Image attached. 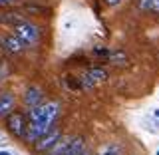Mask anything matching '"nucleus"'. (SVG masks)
<instances>
[{
	"instance_id": "15",
	"label": "nucleus",
	"mask_w": 159,
	"mask_h": 155,
	"mask_svg": "<svg viewBox=\"0 0 159 155\" xmlns=\"http://www.w3.org/2000/svg\"><path fill=\"white\" fill-rule=\"evenodd\" d=\"M0 155H10V153H6V151H0Z\"/></svg>"
},
{
	"instance_id": "4",
	"label": "nucleus",
	"mask_w": 159,
	"mask_h": 155,
	"mask_svg": "<svg viewBox=\"0 0 159 155\" xmlns=\"http://www.w3.org/2000/svg\"><path fill=\"white\" fill-rule=\"evenodd\" d=\"M107 78V74L103 72V70H99V68H96V70H89V72L86 74V76L82 78V84H84V88H93L96 84H99V82H103V80Z\"/></svg>"
},
{
	"instance_id": "10",
	"label": "nucleus",
	"mask_w": 159,
	"mask_h": 155,
	"mask_svg": "<svg viewBox=\"0 0 159 155\" xmlns=\"http://www.w3.org/2000/svg\"><path fill=\"white\" fill-rule=\"evenodd\" d=\"M102 155H121V147L116 145V143H113V145H107L106 149H103Z\"/></svg>"
},
{
	"instance_id": "3",
	"label": "nucleus",
	"mask_w": 159,
	"mask_h": 155,
	"mask_svg": "<svg viewBox=\"0 0 159 155\" xmlns=\"http://www.w3.org/2000/svg\"><path fill=\"white\" fill-rule=\"evenodd\" d=\"M60 137H62L60 129H52L50 133H46L44 137H40L38 141H36V149H38V151H42V153H46V151H50V149L60 141Z\"/></svg>"
},
{
	"instance_id": "14",
	"label": "nucleus",
	"mask_w": 159,
	"mask_h": 155,
	"mask_svg": "<svg viewBox=\"0 0 159 155\" xmlns=\"http://www.w3.org/2000/svg\"><path fill=\"white\" fill-rule=\"evenodd\" d=\"M14 0H0V6H8V4H12Z\"/></svg>"
},
{
	"instance_id": "11",
	"label": "nucleus",
	"mask_w": 159,
	"mask_h": 155,
	"mask_svg": "<svg viewBox=\"0 0 159 155\" xmlns=\"http://www.w3.org/2000/svg\"><path fill=\"white\" fill-rule=\"evenodd\" d=\"M139 8L141 10H151L153 8V0H139Z\"/></svg>"
},
{
	"instance_id": "13",
	"label": "nucleus",
	"mask_w": 159,
	"mask_h": 155,
	"mask_svg": "<svg viewBox=\"0 0 159 155\" xmlns=\"http://www.w3.org/2000/svg\"><path fill=\"white\" fill-rule=\"evenodd\" d=\"M153 12H159V0H153Z\"/></svg>"
},
{
	"instance_id": "5",
	"label": "nucleus",
	"mask_w": 159,
	"mask_h": 155,
	"mask_svg": "<svg viewBox=\"0 0 159 155\" xmlns=\"http://www.w3.org/2000/svg\"><path fill=\"white\" fill-rule=\"evenodd\" d=\"M42 89L36 88V86H30L26 89V93H24V103H26L28 107H38L40 103H42Z\"/></svg>"
},
{
	"instance_id": "7",
	"label": "nucleus",
	"mask_w": 159,
	"mask_h": 155,
	"mask_svg": "<svg viewBox=\"0 0 159 155\" xmlns=\"http://www.w3.org/2000/svg\"><path fill=\"white\" fill-rule=\"evenodd\" d=\"M24 46H26V44H24L18 36H6L4 38V48H6L8 52H22Z\"/></svg>"
},
{
	"instance_id": "2",
	"label": "nucleus",
	"mask_w": 159,
	"mask_h": 155,
	"mask_svg": "<svg viewBox=\"0 0 159 155\" xmlns=\"http://www.w3.org/2000/svg\"><path fill=\"white\" fill-rule=\"evenodd\" d=\"M6 123H8L10 131H12L16 137H26V131H28L26 117H24L20 112H12V113H8V119H6Z\"/></svg>"
},
{
	"instance_id": "12",
	"label": "nucleus",
	"mask_w": 159,
	"mask_h": 155,
	"mask_svg": "<svg viewBox=\"0 0 159 155\" xmlns=\"http://www.w3.org/2000/svg\"><path fill=\"white\" fill-rule=\"evenodd\" d=\"M123 0H106V4L107 6H117V4H121Z\"/></svg>"
},
{
	"instance_id": "8",
	"label": "nucleus",
	"mask_w": 159,
	"mask_h": 155,
	"mask_svg": "<svg viewBox=\"0 0 159 155\" xmlns=\"http://www.w3.org/2000/svg\"><path fill=\"white\" fill-rule=\"evenodd\" d=\"M12 107H14V96L12 93L0 96V117L6 116V113H12Z\"/></svg>"
},
{
	"instance_id": "9",
	"label": "nucleus",
	"mask_w": 159,
	"mask_h": 155,
	"mask_svg": "<svg viewBox=\"0 0 159 155\" xmlns=\"http://www.w3.org/2000/svg\"><path fill=\"white\" fill-rule=\"evenodd\" d=\"M70 141H72L70 137H60V141L50 149V151H46V155H64L66 149H68V145H70Z\"/></svg>"
},
{
	"instance_id": "6",
	"label": "nucleus",
	"mask_w": 159,
	"mask_h": 155,
	"mask_svg": "<svg viewBox=\"0 0 159 155\" xmlns=\"http://www.w3.org/2000/svg\"><path fill=\"white\" fill-rule=\"evenodd\" d=\"M64 155H88L84 139L82 137H74L72 141H70V145H68V149H66V153H64Z\"/></svg>"
},
{
	"instance_id": "1",
	"label": "nucleus",
	"mask_w": 159,
	"mask_h": 155,
	"mask_svg": "<svg viewBox=\"0 0 159 155\" xmlns=\"http://www.w3.org/2000/svg\"><path fill=\"white\" fill-rule=\"evenodd\" d=\"M16 36L22 40L26 46H34L40 40V28L30 22H18L16 24Z\"/></svg>"
}]
</instances>
